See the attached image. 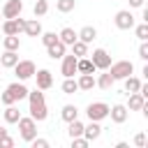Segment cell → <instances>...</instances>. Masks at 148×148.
<instances>
[{
	"instance_id": "cell-1",
	"label": "cell",
	"mask_w": 148,
	"mask_h": 148,
	"mask_svg": "<svg viewBox=\"0 0 148 148\" xmlns=\"http://www.w3.org/2000/svg\"><path fill=\"white\" fill-rule=\"evenodd\" d=\"M28 104H30V118H35L37 123H44L49 118V109H46V99L44 92L39 88L28 90Z\"/></svg>"
},
{
	"instance_id": "cell-2",
	"label": "cell",
	"mask_w": 148,
	"mask_h": 148,
	"mask_svg": "<svg viewBox=\"0 0 148 148\" xmlns=\"http://www.w3.org/2000/svg\"><path fill=\"white\" fill-rule=\"evenodd\" d=\"M25 97H28L25 83H23V81H14V83H9V86L5 88V92L0 95V102H2L5 106H9V104H16V102H21V99H25Z\"/></svg>"
},
{
	"instance_id": "cell-3",
	"label": "cell",
	"mask_w": 148,
	"mask_h": 148,
	"mask_svg": "<svg viewBox=\"0 0 148 148\" xmlns=\"http://www.w3.org/2000/svg\"><path fill=\"white\" fill-rule=\"evenodd\" d=\"M109 74L113 76V81H123L125 76L134 74V62H130V60H118V62H111V65H109Z\"/></svg>"
},
{
	"instance_id": "cell-4",
	"label": "cell",
	"mask_w": 148,
	"mask_h": 148,
	"mask_svg": "<svg viewBox=\"0 0 148 148\" xmlns=\"http://www.w3.org/2000/svg\"><path fill=\"white\" fill-rule=\"evenodd\" d=\"M16 125H18V132H21V139H23V141L30 143V141L37 136V120H35V118H30V116L23 118V116H21Z\"/></svg>"
},
{
	"instance_id": "cell-5",
	"label": "cell",
	"mask_w": 148,
	"mask_h": 148,
	"mask_svg": "<svg viewBox=\"0 0 148 148\" xmlns=\"http://www.w3.org/2000/svg\"><path fill=\"white\" fill-rule=\"evenodd\" d=\"M86 116H88V120L102 123L104 118H109V104L106 102H90L86 106Z\"/></svg>"
},
{
	"instance_id": "cell-6",
	"label": "cell",
	"mask_w": 148,
	"mask_h": 148,
	"mask_svg": "<svg viewBox=\"0 0 148 148\" xmlns=\"http://www.w3.org/2000/svg\"><path fill=\"white\" fill-rule=\"evenodd\" d=\"M12 69H14V74H16V79H18V81H28V79H32V76H35V72H37V67H35V62H32V60H18Z\"/></svg>"
},
{
	"instance_id": "cell-7",
	"label": "cell",
	"mask_w": 148,
	"mask_h": 148,
	"mask_svg": "<svg viewBox=\"0 0 148 148\" xmlns=\"http://www.w3.org/2000/svg\"><path fill=\"white\" fill-rule=\"evenodd\" d=\"M113 23H116L118 30H132L134 28V14L130 9H120V12H116Z\"/></svg>"
},
{
	"instance_id": "cell-8",
	"label": "cell",
	"mask_w": 148,
	"mask_h": 148,
	"mask_svg": "<svg viewBox=\"0 0 148 148\" xmlns=\"http://www.w3.org/2000/svg\"><path fill=\"white\" fill-rule=\"evenodd\" d=\"M90 60H92V65H95V69H109V65H111V56H109V51H104V49H95L92 53H90Z\"/></svg>"
},
{
	"instance_id": "cell-9",
	"label": "cell",
	"mask_w": 148,
	"mask_h": 148,
	"mask_svg": "<svg viewBox=\"0 0 148 148\" xmlns=\"http://www.w3.org/2000/svg\"><path fill=\"white\" fill-rule=\"evenodd\" d=\"M23 25H25V18L16 16V18H7V21L0 25V30H2L5 35H18V32H23Z\"/></svg>"
},
{
	"instance_id": "cell-10",
	"label": "cell",
	"mask_w": 148,
	"mask_h": 148,
	"mask_svg": "<svg viewBox=\"0 0 148 148\" xmlns=\"http://www.w3.org/2000/svg\"><path fill=\"white\" fill-rule=\"evenodd\" d=\"M21 12H23L21 0H7L2 7V18H16V16H21Z\"/></svg>"
},
{
	"instance_id": "cell-11",
	"label": "cell",
	"mask_w": 148,
	"mask_h": 148,
	"mask_svg": "<svg viewBox=\"0 0 148 148\" xmlns=\"http://www.w3.org/2000/svg\"><path fill=\"white\" fill-rule=\"evenodd\" d=\"M60 60H62L60 74H62V76H74V74H76V56H74V53H69V56L65 53Z\"/></svg>"
},
{
	"instance_id": "cell-12",
	"label": "cell",
	"mask_w": 148,
	"mask_h": 148,
	"mask_svg": "<svg viewBox=\"0 0 148 148\" xmlns=\"http://www.w3.org/2000/svg\"><path fill=\"white\" fill-rule=\"evenodd\" d=\"M127 106L125 104H113V106H109V118L116 123V125H123L125 120H127Z\"/></svg>"
},
{
	"instance_id": "cell-13",
	"label": "cell",
	"mask_w": 148,
	"mask_h": 148,
	"mask_svg": "<svg viewBox=\"0 0 148 148\" xmlns=\"http://www.w3.org/2000/svg\"><path fill=\"white\" fill-rule=\"evenodd\" d=\"M35 81H37V88L39 90H49L53 86V74L49 69H37L35 72Z\"/></svg>"
},
{
	"instance_id": "cell-14",
	"label": "cell",
	"mask_w": 148,
	"mask_h": 148,
	"mask_svg": "<svg viewBox=\"0 0 148 148\" xmlns=\"http://www.w3.org/2000/svg\"><path fill=\"white\" fill-rule=\"evenodd\" d=\"M99 134H102V125H99L97 120H90L88 125H83V136H86L88 141L99 139Z\"/></svg>"
},
{
	"instance_id": "cell-15",
	"label": "cell",
	"mask_w": 148,
	"mask_h": 148,
	"mask_svg": "<svg viewBox=\"0 0 148 148\" xmlns=\"http://www.w3.org/2000/svg\"><path fill=\"white\" fill-rule=\"evenodd\" d=\"M65 51H67V46L58 39V42H53L51 46H46V53H49V58L51 60H60L62 56H65Z\"/></svg>"
},
{
	"instance_id": "cell-16",
	"label": "cell",
	"mask_w": 148,
	"mask_h": 148,
	"mask_svg": "<svg viewBox=\"0 0 148 148\" xmlns=\"http://www.w3.org/2000/svg\"><path fill=\"white\" fill-rule=\"evenodd\" d=\"M23 32H25L28 37H39V35H42V23L37 21V16H35V18H30V21H25Z\"/></svg>"
},
{
	"instance_id": "cell-17",
	"label": "cell",
	"mask_w": 148,
	"mask_h": 148,
	"mask_svg": "<svg viewBox=\"0 0 148 148\" xmlns=\"http://www.w3.org/2000/svg\"><path fill=\"white\" fill-rule=\"evenodd\" d=\"M58 39H60L65 46H72V44L79 39V35H76V30H74V28H62V30L58 32Z\"/></svg>"
},
{
	"instance_id": "cell-18",
	"label": "cell",
	"mask_w": 148,
	"mask_h": 148,
	"mask_svg": "<svg viewBox=\"0 0 148 148\" xmlns=\"http://www.w3.org/2000/svg\"><path fill=\"white\" fill-rule=\"evenodd\" d=\"M95 72V65L90 58H76V74H92Z\"/></svg>"
},
{
	"instance_id": "cell-19",
	"label": "cell",
	"mask_w": 148,
	"mask_h": 148,
	"mask_svg": "<svg viewBox=\"0 0 148 148\" xmlns=\"http://www.w3.org/2000/svg\"><path fill=\"white\" fill-rule=\"evenodd\" d=\"M16 62H18V53H16V51H5V53L0 56V65H2L5 69H12Z\"/></svg>"
},
{
	"instance_id": "cell-20",
	"label": "cell",
	"mask_w": 148,
	"mask_h": 148,
	"mask_svg": "<svg viewBox=\"0 0 148 148\" xmlns=\"http://www.w3.org/2000/svg\"><path fill=\"white\" fill-rule=\"evenodd\" d=\"M76 35H79V39H81V42H86V44H90L92 39H97V30H95L92 25H83Z\"/></svg>"
},
{
	"instance_id": "cell-21",
	"label": "cell",
	"mask_w": 148,
	"mask_h": 148,
	"mask_svg": "<svg viewBox=\"0 0 148 148\" xmlns=\"http://www.w3.org/2000/svg\"><path fill=\"white\" fill-rule=\"evenodd\" d=\"M146 104V97H141L139 92H130V104H127V111H141Z\"/></svg>"
},
{
	"instance_id": "cell-22",
	"label": "cell",
	"mask_w": 148,
	"mask_h": 148,
	"mask_svg": "<svg viewBox=\"0 0 148 148\" xmlns=\"http://www.w3.org/2000/svg\"><path fill=\"white\" fill-rule=\"evenodd\" d=\"M60 118H62L65 123H72V120H76V118H79V109H76L74 104H65V106H62V111H60Z\"/></svg>"
},
{
	"instance_id": "cell-23",
	"label": "cell",
	"mask_w": 148,
	"mask_h": 148,
	"mask_svg": "<svg viewBox=\"0 0 148 148\" xmlns=\"http://www.w3.org/2000/svg\"><path fill=\"white\" fill-rule=\"evenodd\" d=\"M2 116H5V123H7V125H14V123H18V118H21V111H18L14 104H9V106L2 111Z\"/></svg>"
},
{
	"instance_id": "cell-24",
	"label": "cell",
	"mask_w": 148,
	"mask_h": 148,
	"mask_svg": "<svg viewBox=\"0 0 148 148\" xmlns=\"http://www.w3.org/2000/svg\"><path fill=\"white\" fill-rule=\"evenodd\" d=\"M76 83H79V90H92L95 88V76L92 74H79Z\"/></svg>"
},
{
	"instance_id": "cell-25",
	"label": "cell",
	"mask_w": 148,
	"mask_h": 148,
	"mask_svg": "<svg viewBox=\"0 0 148 148\" xmlns=\"http://www.w3.org/2000/svg\"><path fill=\"white\" fill-rule=\"evenodd\" d=\"M95 86H99L102 90H109V88L113 86V76L109 74V69H104V74H99V76L95 79Z\"/></svg>"
},
{
	"instance_id": "cell-26",
	"label": "cell",
	"mask_w": 148,
	"mask_h": 148,
	"mask_svg": "<svg viewBox=\"0 0 148 148\" xmlns=\"http://www.w3.org/2000/svg\"><path fill=\"white\" fill-rule=\"evenodd\" d=\"M2 44H5V51H18L21 39H18V35H5Z\"/></svg>"
},
{
	"instance_id": "cell-27",
	"label": "cell",
	"mask_w": 148,
	"mask_h": 148,
	"mask_svg": "<svg viewBox=\"0 0 148 148\" xmlns=\"http://www.w3.org/2000/svg\"><path fill=\"white\" fill-rule=\"evenodd\" d=\"M123 81H125V92H127V95H130V92H139L141 79H136V76H132V74H130V76H125Z\"/></svg>"
},
{
	"instance_id": "cell-28",
	"label": "cell",
	"mask_w": 148,
	"mask_h": 148,
	"mask_svg": "<svg viewBox=\"0 0 148 148\" xmlns=\"http://www.w3.org/2000/svg\"><path fill=\"white\" fill-rule=\"evenodd\" d=\"M62 92H65V95H74V92H79V83H76L74 76H65V81H62Z\"/></svg>"
},
{
	"instance_id": "cell-29",
	"label": "cell",
	"mask_w": 148,
	"mask_h": 148,
	"mask_svg": "<svg viewBox=\"0 0 148 148\" xmlns=\"http://www.w3.org/2000/svg\"><path fill=\"white\" fill-rule=\"evenodd\" d=\"M69 127H67V134H69V139H74V136H83V123L76 118V120H72V123H67Z\"/></svg>"
},
{
	"instance_id": "cell-30",
	"label": "cell",
	"mask_w": 148,
	"mask_h": 148,
	"mask_svg": "<svg viewBox=\"0 0 148 148\" xmlns=\"http://www.w3.org/2000/svg\"><path fill=\"white\" fill-rule=\"evenodd\" d=\"M72 53H74L76 58H83V56H88V44H86V42H81V39H76V42L72 44Z\"/></svg>"
},
{
	"instance_id": "cell-31",
	"label": "cell",
	"mask_w": 148,
	"mask_h": 148,
	"mask_svg": "<svg viewBox=\"0 0 148 148\" xmlns=\"http://www.w3.org/2000/svg\"><path fill=\"white\" fill-rule=\"evenodd\" d=\"M74 7H76V0H58V2H56V9H58L60 14L74 12Z\"/></svg>"
},
{
	"instance_id": "cell-32",
	"label": "cell",
	"mask_w": 148,
	"mask_h": 148,
	"mask_svg": "<svg viewBox=\"0 0 148 148\" xmlns=\"http://www.w3.org/2000/svg\"><path fill=\"white\" fill-rule=\"evenodd\" d=\"M46 12H49V2H46V0H37L35 7H32V14H35V16H44Z\"/></svg>"
},
{
	"instance_id": "cell-33",
	"label": "cell",
	"mask_w": 148,
	"mask_h": 148,
	"mask_svg": "<svg viewBox=\"0 0 148 148\" xmlns=\"http://www.w3.org/2000/svg\"><path fill=\"white\" fill-rule=\"evenodd\" d=\"M134 32H136V37H139L141 42H146V39H148V23H146V21L139 23V25L134 28Z\"/></svg>"
},
{
	"instance_id": "cell-34",
	"label": "cell",
	"mask_w": 148,
	"mask_h": 148,
	"mask_svg": "<svg viewBox=\"0 0 148 148\" xmlns=\"http://www.w3.org/2000/svg\"><path fill=\"white\" fill-rule=\"evenodd\" d=\"M39 37H42V44H44V46H51L53 42H58V35H56V32H44V30H42Z\"/></svg>"
},
{
	"instance_id": "cell-35",
	"label": "cell",
	"mask_w": 148,
	"mask_h": 148,
	"mask_svg": "<svg viewBox=\"0 0 148 148\" xmlns=\"http://www.w3.org/2000/svg\"><path fill=\"white\" fill-rule=\"evenodd\" d=\"M88 143H90V141H88L86 136H74V139H72V146H74V148H86Z\"/></svg>"
},
{
	"instance_id": "cell-36",
	"label": "cell",
	"mask_w": 148,
	"mask_h": 148,
	"mask_svg": "<svg viewBox=\"0 0 148 148\" xmlns=\"http://www.w3.org/2000/svg\"><path fill=\"white\" fill-rule=\"evenodd\" d=\"M30 143H32V148H49V141L46 139H39V136H35Z\"/></svg>"
},
{
	"instance_id": "cell-37",
	"label": "cell",
	"mask_w": 148,
	"mask_h": 148,
	"mask_svg": "<svg viewBox=\"0 0 148 148\" xmlns=\"http://www.w3.org/2000/svg\"><path fill=\"white\" fill-rule=\"evenodd\" d=\"M139 58L141 60H148V44L146 42H141V46H139Z\"/></svg>"
},
{
	"instance_id": "cell-38",
	"label": "cell",
	"mask_w": 148,
	"mask_h": 148,
	"mask_svg": "<svg viewBox=\"0 0 148 148\" xmlns=\"http://www.w3.org/2000/svg\"><path fill=\"white\" fill-rule=\"evenodd\" d=\"M134 146L143 148V146H146V134H136V136H134Z\"/></svg>"
},
{
	"instance_id": "cell-39",
	"label": "cell",
	"mask_w": 148,
	"mask_h": 148,
	"mask_svg": "<svg viewBox=\"0 0 148 148\" xmlns=\"http://www.w3.org/2000/svg\"><path fill=\"white\" fill-rule=\"evenodd\" d=\"M12 146H14V139H12L9 134H7V136H5L2 141H0V148H12Z\"/></svg>"
},
{
	"instance_id": "cell-40",
	"label": "cell",
	"mask_w": 148,
	"mask_h": 148,
	"mask_svg": "<svg viewBox=\"0 0 148 148\" xmlns=\"http://www.w3.org/2000/svg\"><path fill=\"white\" fill-rule=\"evenodd\" d=\"M130 7L139 9V7H143V0H130Z\"/></svg>"
},
{
	"instance_id": "cell-41",
	"label": "cell",
	"mask_w": 148,
	"mask_h": 148,
	"mask_svg": "<svg viewBox=\"0 0 148 148\" xmlns=\"http://www.w3.org/2000/svg\"><path fill=\"white\" fill-rule=\"evenodd\" d=\"M7 134H9V132H7V127H0V141H2Z\"/></svg>"
},
{
	"instance_id": "cell-42",
	"label": "cell",
	"mask_w": 148,
	"mask_h": 148,
	"mask_svg": "<svg viewBox=\"0 0 148 148\" xmlns=\"http://www.w3.org/2000/svg\"><path fill=\"white\" fill-rule=\"evenodd\" d=\"M0 18H2V12H0Z\"/></svg>"
}]
</instances>
